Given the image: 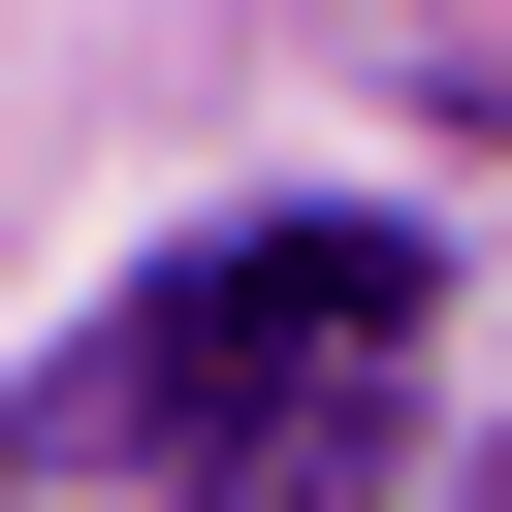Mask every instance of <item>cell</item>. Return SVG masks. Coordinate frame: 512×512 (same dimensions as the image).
I'll use <instances>...</instances> for the list:
<instances>
[{
    "label": "cell",
    "mask_w": 512,
    "mask_h": 512,
    "mask_svg": "<svg viewBox=\"0 0 512 512\" xmlns=\"http://www.w3.org/2000/svg\"><path fill=\"white\" fill-rule=\"evenodd\" d=\"M416 416V224H224L128 352L32 384V448H128L160 512H352Z\"/></svg>",
    "instance_id": "6da1fadb"
}]
</instances>
